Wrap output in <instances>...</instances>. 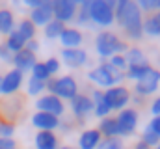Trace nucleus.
I'll return each mask as SVG.
<instances>
[{
    "label": "nucleus",
    "mask_w": 160,
    "mask_h": 149,
    "mask_svg": "<svg viewBox=\"0 0 160 149\" xmlns=\"http://www.w3.org/2000/svg\"><path fill=\"white\" fill-rule=\"evenodd\" d=\"M114 19L130 41H140L143 37V13L138 8L136 0H118Z\"/></svg>",
    "instance_id": "f257e3e1"
},
{
    "label": "nucleus",
    "mask_w": 160,
    "mask_h": 149,
    "mask_svg": "<svg viewBox=\"0 0 160 149\" xmlns=\"http://www.w3.org/2000/svg\"><path fill=\"white\" fill-rule=\"evenodd\" d=\"M88 80L95 84L99 90H108V88L119 86L125 80V73L116 69L114 65H110L108 60H99V65H95L88 73Z\"/></svg>",
    "instance_id": "f03ea898"
},
{
    "label": "nucleus",
    "mask_w": 160,
    "mask_h": 149,
    "mask_svg": "<svg viewBox=\"0 0 160 149\" xmlns=\"http://www.w3.org/2000/svg\"><path fill=\"white\" fill-rule=\"evenodd\" d=\"M127 49H128L127 41H123L112 30H101L95 36V52L99 60H108L114 54H125Z\"/></svg>",
    "instance_id": "7ed1b4c3"
},
{
    "label": "nucleus",
    "mask_w": 160,
    "mask_h": 149,
    "mask_svg": "<svg viewBox=\"0 0 160 149\" xmlns=\"http://www.w3.org/2000/svg\"><path fill=\"white\" fill-rule=\"evenodd\" d=\"M118 6V0H91L89 4V21L97 28H110L114 19V9Z\"/></svg>",
    "instance_id": "20e7f679"
},
{
    "label": "nucleus",
    "mask_w": 160,
    "mask_h": 149,
    "mask_svg": "<svg viewBox=\"0 0 160 149\" xmlns=\"http://www.w3.org/2000/svg\"><path fill=\"white\" fill-rule=\"evenodd\" d=\"M47 93H52L56 97H60L63 103L65 101H73L78 95V82L73 74H63V76H52L50 80H47Z\"/></svg>",
    "instance_id": "39448f33"
},
{
    "label": "nucleus",
    "mask_w": 160,
    "mask_h": 149,
    "mask_svg": "<svg viewBox=\"0 0 160 149\" xmlns=\"http://www.w3.org/2000/svg\"><path fill=\"white\" fill-rule=\"evenodd\" d=\"M158 88H160V69H158V67H153V69L145 74L142 80L134 82L132 93H134V95H138V97L147 99V97L155 95V93L158 91Z\"/></svg>",
    "instance_id": "423d86ee"
},
{
    "label": "nucleus",
    "mask_w": 160,
    "mask_h": 149,
    "mask_svg": "<svg viewBox=\"0 0 160 149\" xmlns=\"http://www.w3.org/2000/svg\"><path fill=\"white\" fill-rule=\"evenodd\" d=\"M130 97H132L130 90L123 84L104 90V101H106V105L110 106L112 112H121L123 108H127L128 103H130Z\"/></svg>",
    "instance_id": "0eeeda50"
},
{
    "label": "nucleus",
    "mask_w": 160,
    "mask_h": 149,
    "mask_svg": "<svg viewBox=\"0 0 160 149\" xmlns=\"http://www.w3.org/2000/svg\"><path fill=\"white\" fill-rule=\"evenodd\" d=\"M118 125H119V138H128L136 132L140 123V114L134 106H127L121 112H118Z\"/></svg>",
    "instance_id": "6e6552de"
},
{
    "label": "nucleus",
    "mask_w": 160,
    "mask_h": 149,
    "mask_svg": "<svg viewBox=\"0 0 160 149\" xmlns=\"http://www.w3.org/2000/svg\"><path fill=\"white\" fill-rule=\"evenodd\" d=\"M78 11V2L77 0H52V15L56 21L67 24L75 21Z\"/></svg>",
    "instance_id": "1a4fd4ad"
},
{
    "label": "nucleus",
    "mask_w": 160,
    "mask_h": 149,
    "mask_svg": "<svg viewBox=\"0 0 160 149\" xmlns=\"http://www.w3.org/2000/svg\"><path fill=\"white\" fill-rule=\"evenodd\" d=\"M36 110L47 112V114H52V116L62 117L65 114V103L60 97L52 95V93H43L41 97L36 99Z\"/></svg>",
    "instance_id": "9d476101"
},
{
    "label": "nucleus",
    "mask_w": 160,
    "mask_h": 149,
    "mask_svg": "<svg viewBox=\"0 0 160 149\" xmlns=\"http://www.w3.org/2000/svg\"><path fill=\"white\" fill-rule=\"evenodd\" d=\"M93 101L88 93H78L73 101H69V108H71V114L75 116V119L78 123H84L86 117H89L93 114Z\"/></svg>",
    "instance_id": "9b49d317"
},
{
    "label": "nucleus",
    "mask_w": 160,
    "mask_h": 149,
    "mask_svg": "<svg viewBox=\"0 0 160 149\" xmlns=\"http://www.w3.org/2000/svg\"><path fill=\"white\" fill-rule=\"evenodd\" d=\"M62 62L69 67V69H80L88 64L89 56H88V50L86 49H62V54H60Z\"/></svg>",
    "instance_id": "f8f14e48"
},
{
    "label": "nucleus",
    "mask_w": 160,
    "mask_h": 149,
    "mask_svg": "<svg viewBox=\"0 0 160 149\" xmlns=\"http://www.w3.org/2000/svg\"><path fill=\"white\" fill-rule=\"evenodd\" d=\"M22 82H24V73H21L17 69L8 71V73L2 76V95H6V97L15 95L21 90Z\"/></svg>",
    "instance_id": "ddd939ff"
},
{
    "label": "nucleus",
    "mask_w": 160,
    "mask_h": 149,
    "mask_svg": "<svg viewBox=\"0 0 160 149\" xmlns=\"http://www.w3.org/2000/svg\"><path fill=\"white\" fill-rule=\"evenodd\" d=\"M62 117L47 114V112H36L32 116V125L38 131H48V132H56V129H60Z\"/></svg>",
    "instance_id": "4468645a"
},
{
    "label": "nucleus",
    "mask_w": 160,
    "mask_h": 149,
    "mask_svg": "<svg viewBox=\"0 0 160 149\" xmlns=\"http://www.w3.org/2000/svg\"><path fill=\"white\" fill-rule=\"evenodd\" d=\"M28 19L34 23L36 28H38V26H43V28H45V26L54 19V15H52V0H45L39 8L30 9V17H28Z\"/></svg>",
    "instance_id": "2eb2a0df"
},
{
    "label": "nucleus",
    "mask_w": 160,
    "mask_h": 149,
    "mask_svg": "<svg viewBox=\"0 0 160 149\" xmlns=\"http://www.w3.org/2000/svg\"><path fill=\"white\" fill-rule=\"evenodd\" d=\"M11 64H13V69H17V71H21V73H28V71H32V67L38 64V58H36L34 52L22 49L21 52L13 54V62H11Z\"/></svg>",
    "instance_id": "dca6fc26"
},
{
    "label": "nucleus",
    "mask_w": 160,
    "mask_h": 149,
    "mask_svg": "<svg viewBox=\"0 0 160 149\" xmlns=\"http://www.w3.org/2000/svg\"><path fill=\"white\" fill-rule=\"evenodd\" d=\"M60 43L63 49H80L84 43V34L75 26H65V30L60 36Z\"/></svg>",
    "instance_id": "f3484780"
},
{
    "label": "nucleus",
    "mask_w": 160,
    "mask_h": 149,
    "mask_svg": "<svg viewBox=\"0 0 160 149\" xmlns=\"http://www.w3.org/2000/svg\"><path fill=\"white\" fill-rule=\"evenodd\" d=\"M34 146L36 149H60V138L56 132L38 131L34 136Z\"/></svg>",
    "instance_id": "a211bd4d"
},
{
    "label": "nucleus",
    "mask_w": 160,
    "mask_h": 149,
    "mask_svg": "<svg viewBox=\"0 0 160 149\" xmlns=\"http://www.w3.org/2000/svg\"><path fill=\"white\" fill-rule=\"evenodd\" d=\"M101 140H102V136L97 131V127L95 129H84L78 136V149H97Z\"/></svg>",
    "instance_id": "6ab92c4d"
},
{
    "label": "nucleus",
    "mask_w": 160,
    "mask_h": 149,
    "mask_svg": "<svg viewBox=\"0 0 160 149\" xmlns=\"http://www.w3.org/2000/svg\"><path fill=\"white\" fill-rule=\"evenodd\" d=\"M97 131L101 132L102 138H119V125L116 116H108L104 119H99Z\"/></svg>",
    "instance_id": "aec40b11"
},
{
    "label": "nucleus",
    "mask_w": 160,
    "mask_h": 149,
    "mask_svg": "<svg viewBox=\"0 0 160 149\" xmlns=\"http://www.w3.org/2000/svg\"><path fill=\"white\" fill-rule=\"evenodd\" d=\"M143 36L160 37V11L143 15Z\"/></svg>",
    "instance_id": "412c9836"
},
{
    "label": "nucleus",
    "mask_w": 160,
    "mask_h": 149,
    "mask_svg": "<svg viewBox=\"0 0 160 149\" xmlns=\"http://www.w3.org/2000/svg\"><path fill=\"white\" fill-rule=\"evenodd\" d=\"M17 28V23H15V15L11 9H0V34L8 37L13 30Z\"/></svg>",
    "instance_id": "4be33fe9"
},
{
    "label": "nucleus",
    "mask_w": 160,
    "mask_h": 149,
    "mask_svg": "<svg viewBox=\"0 0 160 149\" xmlns=\"http://www.w3.org/2000/svg\"><path fill=\"white\" fill-rule=\"evenodd\" d=\"M151 69H153V65L149 62L147 64H140V65H128L127 71H125V78H128L132 82H138V80H142L145 74L149 73Z\"/></svg>",
    "instance_id": "5701e85b"
},
{
    "label": "nucleus",
    "mask_w": 160,
    "mask_h": 149,
    "mask_svg": "<svg viewBox=\"0 0 160 149\" xmlns=\"http://www.w3.org/2000/svg\"><path fill=\"white\" fill-rule=\"evenodd\" d=\"M125 60L128 65H140V64H147V56L140 47H128L125 52Z\"/></svg>",
    "instance_id": "b1692460"
},
{
    "label": "nucleus",
    "mask_w": 160,
    "mask_h": 149,
    "mask_svg": "<svg viewBox=\"0 0 160 149\" xmlns=\"http://www.w3.org/2000/svg\"><path fill=\"white\" fill-rule=\"evenodd\" d=\"M4 43H6V47H8V49H9V50L13 52V54L21 52V50H22V49L26 47V39L21 36V34H19L17 30H13V32H11L9 36L6 37V41H4Z\"/></svg>",
    "instance_id": "393cba45"
},
{
    "label": "nucleus",
    "mask_w": 160,
    "mask_h": 149,
    "mask_svg": "<svg viewBox=\"0 0 160 149\" xmlns=\"http://www.w3.org/2000/svg\"><path fill=\"white\" fill-rule=\"evenodd\" d=\"M15 30H17L21 36L24 37L26 41H32V39H36V34H38V28L34 26V23H32L28 17H26V19H21Z\"/></svg>",
    "instance_id": "a878e982"
},
{
    "label": "nucleus",
    "mask_w": 160,
    "mask_h": 149,
    "mask_svg": "<svg viewBox=\"0 0 160 149\" xmlns=\"http://www.w3.org/2000/svg\"><path fill=\"white\" fill-rule=\"evenodd\" d=\"M89 4H91V0H80L78 2V11H77V17H75V23L78 26L91 24V21H89Z\"/></svg>",
    "instance_id": "bb28decb"
},
{
    "label": "nucleus",
    "mask_w": 160,
    "mask_h": 149,
    "mask_svg": "<svg viewBox=\"0 0 160 149\" xmlns=\"http://www.w3.org/2000/svg\"><path fill=\"white\" fill-rule=\"evenodd\" d=\"M63 30H65V24L60 23V21H56V19H52V21L43 28V34H45L47 39H60V36H62Z\"/></svg>",
    "instance_id": "cd10ccee"
},
{
    "label": "nucleus",
    "mask_w": 160,
    "mask_h": 149,
    "mask_svg": "<svg viewBox=\"0 0 160 149\" xmlns=\"http://www.w3.org/2000/svg\"><path fill=\"white\" fill-rule=\"evenodd\" d=\"M45 91H47V82H41L38 78H34V76L28 78V82H26V93L30 97H41Z\"/></svg>",
    "instance_id": "c85d7f7f"
},
{
    "label": "nucleus",
    "mask_w": 160,
    "mask_h": 149,
    "mask_svg": "<svg viewBox=\"0 0 160 149\" xmlns=\"http://www.w3.org/2000/svg\"><path fill=\"white\" fill-rule=\"evenodd\" d=\"M136 4H138V8L142 9L143 15L160 11V0H136Z\"/></svg>",
    "instance_id": "c756f323"
},
{
    "label": "nucleus",
    "mask_w": 160,
    "mask_h": 149,
    "mask_svg": "<svg viewBox=\"0 0 160 149\" xmlns=\"http://www.w3.org/2000/svg\"><path fill=\"white\" fill-rule=\"evenodd\" d=\"M32 76L34 78H38V80H41V82H47V80H50L52 76H50V73H48V69H47V65H45V62H38L34 67H32Z\"/></svg>",
    "instance_id": "7c9ffc66"
},
{
    "label": "nucleus",
    "mask_w": 160,
    "mask_h": 149,
    "mask_svg": "<svg viewBox=\"0 0 160 149\" xmlns=\"http://www.w3.org/2000/svg\"><path fill=\"white\" fill-rule=\"evenodd\" d=\"M13 134H15V123L0 119V138H13Z\"/></svg>",
    "instance_id": "2f4dec72"
},
{
    "label": "nucleus",
    "mask_w": 160,
    "mask_h": 149,
    "mask_svg": "<svg viewBox=\"0 0 160 149\" xmlns=\"http://www.w3.org/2000/svg\"><path fill=\"white\" fill-rule=\"evenodd\" d=\"M93 116H95L97 119H104V117L112 116V110H110V106L106 105V101H101V103H97V105L93 106Z\"/></svg>",
    "instance_id": "473e14b6"
},
{
    "label": "nucleus",
    "mask_w": 160,
    "mask_h": 149,
    "mask_svg": "<svg viewBox=\"0 0 160 149\" xmlns=\"http://www.w3.org/2000/svg\"><path fill=\"white\" fill-rule=\"evenodd\" d=\"M140 140H142V142H145V144H147L151 149H155L160 144V138L155 134V132H151L147 127L143 129V132H142V138H140Z\"/></svg>",
    "instance_id": "72a5a7b5"
},
{
    "label": "nucleus",
    "mask_w": 160,
    "mask_h": 149,
    "mask_svg": "<svg viewBox=\"0 0 160 149\" xmlns=\"http://www.w3.org/2000/svg\"><path fill=\"white\" fill-rule=\"evenodd\" d=\"M108 64L110 65H114L116 69H119V71H127V67H128V64H127V60H125V54H114L112 58H108Z\"/></svg>",
    "instance_id": "f704fd0d"
},
{
    "label": "nucleus",
    "mask_w": 160,
    "mask_h": 149,
    "mask_svg": "<svg viewBox=\"0 0 160 149\" xmlns=\"http://www.w3.org/2000/svg\"><path fill=\"white\" fill-rule=\"evenodd\" d=\"M121 147H123L121 138H102L97 149H121Z\"/></svg>",
    "instance_id": "c9c22d12"
},
{
    "label": "nucleus",
    "mask_w": 160,
    "mask_h": 149,
    "mask_svg": "<svg viewBox=\"0 0 160 149\" xmlns=\"http://www.w3.org/2000/svg\"><path fill=\"white\" fill-rule=\"evenodd\" d=\"M45 65H47L50 76H56V74L60 73V69H62V62L58 58H54V56H50L48 60H45Z\"/></svg>",
    "instance_id": "e433bc0d"
},
{
    "label": "nucleus",
    "mask_w": 160,
    "mask_h": 149,
    "mask_svg": "<svg viewBox=\"0 0 160 149\" xmlns=\"http://www.w3.org/2000/svg\"><path fill=\"white\" fill-rule=\"evenodd\" d=\"M0 60L4 64H11L13 62V52L6 47V43H0Z\"/></svg>",
    "instance_id": "4c0bfd02"
},
{
    "label": "nucleus",
    "mask_w": 160,
    "mask_h": 149,
    "mask_svg": "<svg viewBox=\"0 0 160 149\" xmlns=\"http://www.w3.org/2000/svg\"><path fill=\"white\" fill-rule=\"evenodd\" d=\"M147 129H149L151 132H155L160 138V116H153V117H151V121L147 123Z\"/></svg>",
    "instance_id": "58836bf2"
},
{
    "label": "nucleus",
    "mask_w": 160,
    "mask_h": 149,
    "mask_svg": "<svg viewBox=\"0 0 160 149\" xmlns=\"http://www.w3.org/2000/svg\"><path fill=\"white\" fill-rule=\"evenodd\" d=\"M89 97H91V101H93V105H97V103H101V101H104V90H91V93H89Z\"/></svg>",
    "instance_id": "ea45409f"
},
{
    "label": "nucleus",
    "mask_w": 160,
    "mask_h": 149,
    "mask_svg": "<svg viewBox=\"0 0 160 149\" xmlns=\"http://www.w3.org/2000/svg\"><path fill=\"white\" fill-rule=\"evenodd\" d=\"M0 149H17V142L13 138H0Z\"/></svg>",
    "instance_id": "a19ab883"
},
{
    "label": "nucleus",
    "mask_w": 160,
    "mask_h": 149,
    "mask_svg": "<svg viewBox=\"0 0 160 149\" xmlns=\"http://www.w3.org/2000/svg\"><path fill=\"white\" fill-rule=\"evenodd\" d=\"M24 49L36 54V52L39 50V41H38V39H32V41H26V47H24Z\"/></svg>",
    "instance_id": "79ce46f5"
},
{
    "label": "nucleus",
    "mask_w": 160,
    "mask_h": 149,
    "mask_svg": "<svg viewBox=\"0 0 160 149\" xmlns=\"http://www.w3.org/2000/svg\"><path fill=\"white\" fill-rule=\"evenodd\" d=\"M151 114L153 116H160V95H157L155 101L151 103Z\"/></svg>",
    "instance_id": "37998d69"
},
{
    "label": "nucleus",
    "mask_w": 160,
    "mask_h": 149,
    "mask_svg": "<svg viewBox=\"0 0 160 149\" xmlns=\"http://www.w3.org/2000/svg\"><path fill=\"white\" fill-rule=\"evenodd\" d=\"M43 2L45 0H24V6H28L30 9H36V8H39Z\"/></svg>",
    "instance_id": "c03bdc74"
},
{
    "label": "nucleus",
    "mask_w": 160,
    "mask_h": 149,
    "mask_svg": "<svg viewBox=\"0 0 160 149\" xmlns=\"http://www.w3.org/2000/svg\"><path fill=\"white\" fill-rule=\"evenodd\" d=\"M132 149H151V147H149V146H147L145 142H142V140H138V142L134 144V147H132Z\"/></svg>",
    "instance_id": "a18cd8bd"
},
{
    "label": "nucleus",
    "mask_w": 160,
    "mask_h": 149,
    "mask_svg": "<svg viewBox=\"0 0 160 149\" xmlns=\"http://www.w3.org/2000/svg\"><path fill=\"white\" fill-rule=\"evenodd\" d=\"M60 149H75V147H69V146H63V147H62V146H60Z\"/></svg>",
    "instance_id": "49530a36"
},
{
    "label": "nucleus",
    "mask_w": 160,
    "mask_h": 149,
    "mask_svg": "<svg viewBox=\"0 0 160 149\" xmlns=\"http://www.w3.org/2000/svg\"><path fill=\"white\" fill-rule=\"evenodd\" d=\"M0 93H2V76H0Z\"/></svg>",
    "instance_id": "de8ad7c7"
},
{
    "label": "nucleus",
    "mask_w": 160,
    "mask_h": 149,
    "mask_svg": "<svg viewBox=\"0 0 160 149\" xmlns=\"http://www.w3.org/2000/svg\"><path fill=\"white\" fill-rule=\"evenodd\" d=\"M155 149H160V144H158V146H157V147H155Z\"/></svg>",
    "instance_id": "09e8293b"
},
{
    "label": "nucleus",
    "mask_w": 160,
    "mask_h": 149,
    "mask_svg": "<svg viewBox=\"0 0 160 149\" xmlns=\"http://www.w3.org/2000/svg\"><path fill=\"white\" fill-rule=\"evenodd\" d=\"M158 69H160V60H158Z\"/></svg>",
    "instance_id": "8fccbe9b"
},
{
    "label": "nucleus",
    "mask_w": 160,
    "mask_h": 149,
    "mask_svg": "<svg viewBox=\"0 0 160 149\" xmlns=\"http://www.w3.org/2000/svg\"><path fill=\"white\" fill-rule=\"evenodd\" d=\"M121 149H127V147H121Z\"/></svg>",
    "instance_id": "3c124183"
}]
</instances>
